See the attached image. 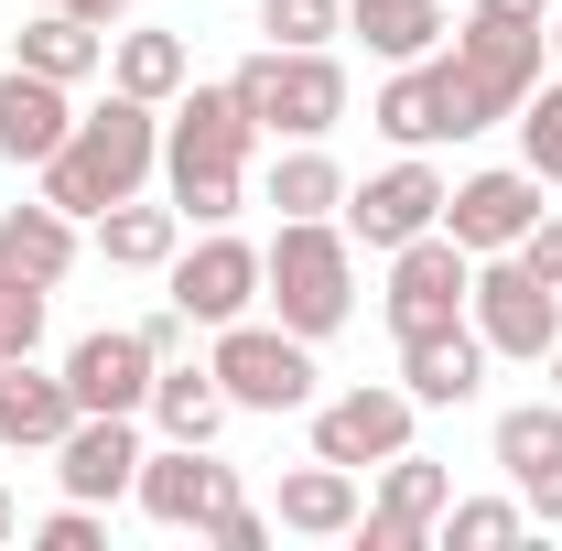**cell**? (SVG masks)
<instances>
[{
    "label": "cell",
    "mask_w": 562,
    "mask_h": 551,
    "mask_svg": "<svg viewBox=\"0 0 562 551\" xmlns=\"http://www.w3.org/2000/svg\"><path fill=\"white\" fill-rule=\"evenodd\" d=\"M465 292H476V260L443 238V227H422V238H401L390 249V336L412 346V336H443V325H465Z\"/></svg>",
    "instance_id": "obj_6"
},
{
    "label": "cell",
    "mask_w": 562,
    "mask_h": 551,
    "mask_svg": "<svg viewBox=\"0 0 562 551\" xmlns=\"http://www.w3.org/2000/svg\"><path fill=\"white\" fill-rule=\"evenodd\" d=\"M131 497L151 508V519H162V530H206L216 508L238 497V465H216L206 443H162V454H140Z\"/></svg>",
    "instance_id": "obj_9"
},
{
    "label": "cell",
    "mask_w": 562,
    "mask_h": 551,
    "mask_svg": "<svg viewBox=\"0 0 562 551\" xmlns=\"http://www.w3.org/2000/svg\"><path fill=\"white\" fill-rule=\"evenodd\" d=\"M66 131H76V109L55 76L0 66V162H44V151H66Z\"/></svg>",
    "instance_id": "obj_18"
},
{
    "label": "cell",
    "mask_w": 562,
    "mask_h": 551,
    "mask_svg": "<svg viewBox=\"0 0 562 551\" xmlns=\"http://www.w3.org/2000/svg\"><path fill=\"white\" fill-rule=\"evenodd\" d=\"M465 325L487 336V357H519V368H541L562 336V292L519 249H497V260H476V292H465Z\"/></svg>",
    "instance_id": "obj_4"
},
{
    "label": "cell",
    "mask_w": 562,
    "mask_h": 551,
    "mask_svg": "<svg viewBox=\"0 0 562 551\" xmlns=\"http://www.w3.org/2000/svg\"><path fill=\"white\" fill-rule=\"evenodd\" d=\"M401 390H412L422 412H465V401L487 390V336H476V325L412 336V346H401Z\"/></svg>",
    "instance_id": "obj_17"
},
{
    "label": "cell",
    "mask_w": 562,
    "mask_h": 551,
    "mask_svg": "<svg viewBox=\"0 0 562 551\" xmlns=\"http://www.w3.org/2000/svg\"><path fill=\"white\" fill-rule=\"evenodd\" d=\"M443 195H454V184H443L422 151H401L390 173H368V184L347 195V227L368 238V249H401V238H422V227H443Z\"/></svg>",
    "instance_id": "obj_11"
},
{
    "label": "cell",
    "mask_w": 562,
    "mask_h": 551,
    "mask_svg": "<svg viewBox=\"0 0 562 551\" xmlns=\"http://www.w3.org/2000/svg\"><path fill=\"white\" fill-rule=\"evenodd\" d=\"M412 390H336L325 412H314V454L325 465H390L401 443H412Z\"/></svg>",
    "instance_id": "obj_13"
},
{
    "label": "cell",
    "mask_w": 562,
    "mask_h": 551,
    "mask_svg": "<svg viewBox=\"0 0 562 551\" xmlns=\"http://www.w3.org/2000/svg\"><path fill=\"white\" fill-rule=\"evenodd\" d=\"M184 76H195V55H184V33H109V87H131V98H184Z\"/></svg>",
    "instance_id": "obj_27"
},
{
    "label": "cell",
    "mask_w": 562,
    "mask_h": 551,
    "mask_svg": "<svg viewBox=\"0 0 562 551\" xmlns=\"http://www.w3.org/2000/svg\"><path fill=\"white\" fill-rule=\"evenodd\" d=\"M347 120V66H336V44H281V98H271V131H292V140H325Z\"/></svg>",
    "instance_id": "obj_19"
},
{
    "label": "cell",
    "mask_w": 562,
    "mask_h": 551,
    "mask_svg": "<svg viewBox=\"0 0 562 551\" xmlns=\"http://www.w3.org/2000/svg\"><path fill=\"white\" fill-rule=\"evenodd\" d=\"M443 541H465V551H497V541H519L530 530V508H519V486L508 497H443V519H432Z\"/></svg>",
    "instance_id": "obj_30"
},
{
    "label": "cell",
    "mask_w": 562,
    "mask_h": 551,
    "mask_svg": "<svg viewBox=\"0 0 562 551\" xmlns=\"http://www.w3.org/2000/svg\"><path fill=\"white\" fill-rule=\"evenodd\" d=\"M33 11H76V22H98V33H120V11H131V0H33Z\"/></svg>",
    "instance_id": "obj_39"
},
{
    "label": "cell",
    "mask_w": 562,
    "mask_h": 551,
    "mask_svg": "<svg viewBox=\"0 0 562 551\" xmlns=\"http://www.w3.org/2000/svg\"><path fill=\"white\" fill-rule=\"evenodd\" d=\"M33 346H44V281H11V271H0V368L33 357Z\"/></svg>",
    "instance_id": "obj_34"
},
{
    "label": "cell",
    "mask_w": 562,
    "mask_h": 551,
    "mask_svg": "<svg viewBox=\"0 0 562 551\" xmlns=\"http://www.w3.org/2000/svg\"><path fill=\"white\" fill-rule=\"evenodd\" d=\"M0 271L55 292V281L76 271V216L66 206H11V216H0Z\"/></svg>",
    "instance_id": "obj_22"
},
{
    "label": "cell",
    "mask_w": 562,
    "mask_h": 551,
    "mask_svg": "<svg viewBox=\"0 0 562 551\" xmlns=\"http://www.w3.org/2000/svg\"><path fill=\"white\" fill-rule=\"evenodd\" d=\"M519 260H530V271H541V281L562 292V216H530V238H519Z\"/></svg>",
    "instance_id": "obj_37"
},
{
    "label": "cell",
    "mask_w": 562,
    "mask_h": 551,
    "mask_svg": "<svg viewBox=\"0 0 562 551\" xmlns=\"http://www.w3.org/2000/svg\"><path fill=\"white\" fill-rule=\"evenodd\" d=\"M98 249H109V271H173L184 206H140V195H120V206L98 216Z\"/></svg>",
    "instance_id": "obj_24"
},
{
    "label": "cell",
    "mask_w": 562,
    "mask_h": 551,
    "mask_svg": "<svg viewBox=\"0 0 562 551\" xmlns=\"http://www.w3.org/2000/svg\"><path fill=\"white\" fill-rule=\"evenodd\" d=\"M476 22H519V33H552V0H476Z\"/></svg>",
    "instance_id": "obj_38"
},
{
    "label": "cell",
    "mask_w": 562,
    "mask_h": 551,
    "mask_svg": "<svg viewBox=\"0 0 562 551\" xmlns=\"http://www.w3.org/2000/svg\"><path fill=\"white\" fill-rule=\"evenodd\" d=\"M552 66H562V11H552Z\"/></svg>",
    "instance_id": "obj_43"
},
{
    "label": "cell",
    "mask_w": 562,
    "mask_h": 551,
    "mask_svg": "<svg viewBox=\"0 0 562 551\" xmlns=\"http://www.w3.org/2000/svg\"><path fill=\"white\" fill-rule=\"evenodd\" d=\"M151 421H162V443H216V421H227L216 368H173V357H162V379H151Z\"/></svg>",
    "instance_id": "obj_28"
},
{
    "label": "cell",
    "mask_w": 562,
    "mask_h": 551,
    "mask_svg": "<svg viewBox=\"0 0 562 551\" xmlns=\"http://www.w3.org/2000/svg\"><path fill=\"white\" fill-rule=\"evenodd\" d=\"M497 476L519 486L530 519H552V530H562V401H519V412H497Z\"/></svg>",
    "instance_id": "obj_15"
},
{
    "label": "cell",
    "mask_w": 562,
    "mask_h": 551,
    "mask_svg": "<svg viewBox=\"0 0 562 551\" xmlns=\"http://www.w3.org/2000/svg\"><path fill=\"white\" fill-rule=\"evenodd\" d=\"M271 206L281 216H336V206H347V173L303 140V151H281V162H271Z\"/></svg>",
    "instance_id": "obj_29"
},
{
    "label": "cell",
    "mask_w": 562,
    "mask_h": 551,
    "mask_svg": "<svg viewBox=\"0 0 562 551\" xmlns=\"http://www.w3.org/2000/svg\"><path fill=\"white\" fill-rule=\"evenodd\" d=\"M281 530H303V541H336L357 530V465H303V476H281Z\"/></svg>",
    "instance_id": "obj_25"
},
{
    "label": "cell",
    "mask_w": 562,
    "mask_h": 551,
    "mask_svg": "<svg viewBox=\"0 0 562 551\" xmlns=\"http://www.w3.org/2000/svg\"><path fill=\"white\" fill-rule=\"evenodd\" d=\"M552 401H562V336H552Z\"/></svg>",
    "instance_id": "obj_41"
},
{
    "label": "cell",
    "mask_w": 562,
    "mask_h": 551,
    "mask_svg": "<svg viewBox=\"0 0 562 551\" xmlns=\"http://www.w3.org/2000/svg\"><path fill=\"white\" fill-rule=\"evenodd\" d=\"M184 325H195V314H184V303H162V314L140 325V336H151V357H173V346H184Z\"/></svg>",
    "instance_id": "obj_40"
},
{
    "label": "cell",
    "mask_w": 562,
    "mask_h": 551,
    "mask_svg": "<svg viewBox=\"0 0 562 551\" xmlns=\"http://www.w3.org/2000/svg\"><path fill=\"white\" fill-rule=\"evenodd\" d=\"M260 33L292 44V55H303V44H336V33H347V0H260Z\"/></svg>",
    "instance_id": "obj_32"
},
{
    "label": "cell",
    "mask_w": 562,
    "mask_h": 551,
    "mask_svg": "<svg viewBox=\"0 0 562 551\" xmlns=\"http://www.w3.org/2000/svg\"><path fill=\"white\" fill-rule=\"evenodd\" d=\"M347 33H368L379 66H422L454 22H443V0H347Z\"/></svg>",
    "instance_id": "obj_23"
},
{
    "label": "cell",
    "mask_w": 562,
    "mask_h": 551,
    "mask_svg": "<svg viewBox=\"0 0 562 551\" xmlns=\"http://www.w3.org/2000/svg\"><path fill=\"white\" fill-rule=\"evenodd\" d=\"M11 530H22V519H11V497H0V541H11Z\"/></svg>",
    "instance_id": "obj_42"
},
{
    "label": "cell",
    "mask_w": 562,
    "mask_h": 551,
    "mask_svg": "<svg viewBox=\"0 0 562 551\" xmlns=\"http://www.w3.org/2000/svg\"><path fill=\"white\" fill-rule=\"evenodd\" d=\"M541 44L552 33H519V22H465L454 33V55H432L443 76V131H497V120H519V98L541 87Z\"/></svg>",
    "instance_id": "obj_3"
},
{
    "label": "cell",
    "mask_w": 562,
    "mask_h": 551,
    "mask_svg": "<svg viewBox=\"0 0 562 551\" xmlns=\"http://www.w3.org/2000/svg\"><path fill=\"white\" fill-rule=\"evenodd\" d=\"M368 120L401 140V151L454 140V131H443V76H432V55H422V66H390V87H379V109H368Z\"/></svg>",
    "instance_id": "obj_26"
},
{
    "label": "cell",
    "mask_w": 562,
    "mask_h": 551,
    "mask_svg": "<svg viewBox=\"0 0 562 551\" xmlns=\"http://www.w3.org/2000/svg\"><path fill=\"white\" fill-rule=\"evenodd\" d=\"M260 120L238 109V87H184L162 120V173H249Z\"/></svg>",
    "instance_id": "obj_7"
},
{
    "label": "cell",
    "mask_w": 562,
    "mask_h": 551,
    "mask_svg": "<svg viewBox=\"0 0 562 551\" xmlns=\"http://www.w3.org/2000/svg\"><path fill=\"white\" fill-rule=\"evenodd\" d=\"M260 292H271V314L292 325V336H336L357 314V249L336 216H281V238L260 249Z\"/></svg>",
    "instance_id": "obj_2"
},
{
    "label": "cell",
    "mask_w": 562,
    "mask_h": 551,
    "mask_svg": "<svg viewBox=\"0 0 562 551\" xmlns=\"http://www.w3.org/2000/svg\"><path fill=\"white\" fill-rule=\"evenodd\" d=\"M530 216H541V173H530V162H519V173H465V184L443 195V238H454L465 260H497V249L530 238Z\"/></svg>",
    "instance_id": "obj_8"
},
{
    "label": "cell",
    "mask_w": 562,
    "mask_h": 551,
    "mask_svg": "<svg viewBox=\"0 0 562 551\" xmlns=\"http://www.w3.org/2000/svg\"><path fill=\"white\" fill-rule=\"evenodd\" d=\"M443 497H454V476H443L432 454L401 443V454L379 465V508L357 519V541H368V551H422V541H432V519H443Z\"/></svg>",
    "instance_id": "obj_14"
},
{
    "label": "cell",
    "mask_w": 562,
    "mask_h": 551,
    "mask_svg": "<svg viewBox=\"0 0 562 551\" xmlns=\"http://www.w3.org/2000/svg\"><path fill=\"white\" fill-rule=\"evenodd\" d=\"M11 66H33V76H55V87H76V76L109 66V33H98V22H76V11H33V22L11 33Z\"/></svg>",
    "instance_id": "obj_21"
},
{
    "label": "cell",
    "mask_w": 562,
    "mask_h": 551,
    "mask_svg": "<svg viewBox=\"0 0 562 551\" xmlns=\"http://www.w3.org/2000/svg\"><path fill=\"white\" fill-rule=\"evenodd\" d=\"M162 184H173L184 227H227V216L249 206V184H238V173H162Z\"/></svg>",
    "instance_id": "obj_33"
},
{
    "label": "cell",
    "mask_w": 562,
    "mask_h": 551,
    "mask_svg": "<svg viewBox=\"0 0 562 551\" xmlns=\"http://www.w3.org/2000/svg\"><path fill=\"white\" fill-rule=\"evenodd\" d=\"M33 541H44V551H98L109 530H98V508H87V497H66V508H55V519H44Z\"/></svg>",
    "instance_id": "obj_35"
},
{
    "label": "cell",
    "mask_w": 562,
    "mask_h": 551,
    "mask_svg": "<svg viewBox=\"0 0 562 551\" xmlns=\"http://www.w3.org/2000/svg\"><path fill=\"white\" fill-rule=\"evenodd\" d=\"M216 390H227V412H303L314 401V346L292 336V325H216Z\"/></svg>",
    "instance_id": "obj_5"
},
{
    "label": "cell",
    "mask_w": 562,
    "mask_h": 551,
    "mask_svg": "<svg viewBox=\"0 0 562 551\" xmlns=\"http://www.w3.org/2000/svg\"><path fill=\"white\" fill-rule=\"evenodd\" d=\"M66 421H76L66 368H55V379H44L33 357H11V368H0V443H22V454H55V443H66Z\"/></svg>",
    "instance_id": "obj_20"
},
{
    "label": "cell",
    "mask_w": 562,
    "mask_h": 551,
    "mask_svg": "<svg viewBox=\"0 0 562 551\" xmlns=\"http://www.w3.org/2000/svg\"><path fill=\"white\" fill-rule=\"evenodd\" d=\"M206 541H216V551H260V541H271V519H260L249 497H227V508L206 519Z\"/></svg>",
    "instance_id": "obj_36"
},
{
    "label": "cell",
    "mask_w": 562,
    "mask_h": 551,
    "mask_svg": "<svg viewBox=\"0 0 562 551\" xmlns=\"http://www.w3.org/2000/svg\"><path fill=\"white\" fill-rule=\"evenodd\" d=\"M173 303H184L195 325H238V314L260 303V249L227 238V227H206L195 249H173Z\"/></svg>",
    "instance_id": "obj_12"
},
{
    "label": "cell",
    "mask_w": 562,
    "mask_h": 551,
    "mask_svg": "<svg viewBox=\"0 0 562 551\" xmlns=\"http://www.w3.org/2000/svg\"><path fill=\"white\" fill-rule=\"evenodd\" d=\"M151 162H162V109L131 98V87H109V109H76L66 151H44L33 173H44V206L66 216H109L120 195L151 184Z\"/></svg>",
    "instance_id": "obj_1"
},
{
    "label": "cell",
    "mask_w": 562,
    "mask_h": 551,
    "mask_svg": "<svg viewBox=\"0 0 562 551\" xmlns=\"http://www.w3.org/2000/svg\"><path fill=\"white\" fill-rule=\"evenodd\" d=\"M519 151H530L541 184H562V76H541V87L519 98Z\"/></svg>",
    "instance_id": "obj_31"
},
{
    "label": "cell",
    "mask_w": 562,
    "mask_h": 551,
    "mask_svg": "<svg viewBox=\"0 0 562 551\" xmlns=\"http://www.w3.org/2000/svg\"><path fill=\"white\" fill-rule=\"evenodd\" d=\"M151 379H162V357H151L140 325H98V336H76V357H66L76 412H151Z\"/></svg>",
    "instance_id": "obj_10"
},
{
    "label": "cell",
    "mask_w": 562,
    "mask_h": 551,
    "mask_svg": "<svg viewBox=\"0 0 562 551\" xmlns=\"http://www.w3.org/2000/svg\"><path fill=\"white\" fill-rule=\"evenodd\" d=\"M55 476H66V497H131V476H140V432H131V412H76L66 421V443H55Z\"/></svg>",
    "instance_id": "obj_16"
}]
</instances>
